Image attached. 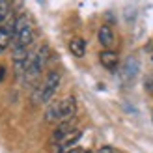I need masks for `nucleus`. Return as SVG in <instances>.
Returning a JSON list of instances; mask_svg holds the SVG:
<instances>
[{
  "label": "nucleus",
  "instance_id": "1a4fd4ad",
  "mask_svg": "<svg viewBox=\"0 0 153 153\" xmlns=\"http://www.w3.org/2000/svg\"><path fill=\"white\" fill-rule=\"evenodd\" d=\"M45 121L47 123H60V101H54L45 110Z\"/></svg>",
  "mask_w": 153,
  "mask_h": 153
},
{
  "label": "nucleus",
  "instance_id": "6e6552de",
  "mask_svg": "<svg viewBox=\"0 0 153 153\" xmlns=\"http://www.w3.org/2000/svg\"><path fill=\"white\" fill-rule=\"evenodd\" d=\"M69 51H71L73 56L82 58L84 54H86V41H84L82 37H73V39L69 41Z\"/></svg>",
  "mask_w": 153,
  "mask_h": 153
},
{
  "label": "nucleus",
  "instance_id": "9d476101",
  "mask_svg": "<svg viewBox=\"0 0 153 153\" xmlns=\"http://www.w3.org/2000/svg\"><path fill=\"white\" fill-rule=\"evenodd\" d=\"M80 136H82V133H80V131H73V133H71L69 136H67L65 140H62V142H60V144H62V146H60V153H65V151H69V148H71V146H75V144H76V140H79Z\"/></svg>",
  "mask_w": 153,
  "mask_h": 153
},
{
  "label": "nucleus",
  "instance_id": "f03ea898",
  "mask_svg": "<svg viewBox=\"0 0 153 153\" xmlns=\"http://www.w3.org/2000/svg\"><path fill=\"white\" fill-rule=\"evenodd\" d=\"M60 73L56 69H52L47 73V76H45L43 84H39L34 94H32V103L34 105H41V103H51V99L54 97V94L58 91V86H60Z\"/></svg>",
  "mask_w": 153,
  "mask_h": 153
},
{
  "label": "nucleus",
  "instance_id": "9b49d317",
  "mask_svg": "<svg viewBox=\"0 0 153 153\" xmlns=\"http://www.w3.org/2000/svg\"><path fill=\"white\" fill-rule=\"evenodd\" d=\"M13 11H11V4L6 2V0H0V26L6 22V19L10 17Z\"/></svg>",
  "mask_w": 153,
  "mask_h": 153
},
{
  "label": "nucleus",
  "instance_id": "7ed1b4c3",
  "mask_svg": "<svg viewBox=\"0 0 153 153\" xmlns=\"http://www.w3.org/2000/svg\"><path fill=\"white\" fill-rule=\"evenodd\" d=\"M13 26H15V15L11 13L6 19V22L0 26V52H4L7 47L11 45L13 39Z\"/></svg>",
  "mask_w": 153,
  "mask_h": 153
},
{
  "label": "nucleus",
  "instance_id": "423d86ee",
  "mask_svg": "<svg viewBox=\"0 0 153 153\" xmlns=\"http://www.w3.org/2000/svg\"><path fill=\"white\" fill-rule=\"evenodd\" d=\"M73 127H75V120H71V121H62V123L56 127V131L52 133V142H62V140H65L67 136L75 131Z\"/></svg>",
  "mask_w": 153,
  "mask_h": 153
},
{
  "label": "nucleus",
  "instance_id": "ddd939ff",
  "mask_svg": "<svg viewBox=\"0 0 153 153\" xmlns=\"http://www.w3.org/2000/svg\"><path fill=\"white\" fill-rule=\"evenodd\" d=\"M146 90L148 91H153V75H149L146 79Z\"/></svg>",
  "mask_w": 153,
  "mask_h": 153
},
{
  "label": "nucleus",
  "instance_id": "f257e3e1",
  "mask_svg": "<svg viewBox=\"0 0 153 153\" xmlns=\"http://www.w3.org/2000/svg\"><path fill=\"white\" fill-rule=\"evenodd\" d=\"M34 25L28 15H19L15 17V26H13V39L11 47L13 49H28L34 41Z\"/></svg>",
  "mask_w": 153,
  "mask_h": 153
},
{
  "label": "nucleus",
  "instance_id": "4468645a",
  "mask_svg": "<svg viewBox=\"0 0 153 153\" xmlns=\"http://www.w3.org/2000/svg\"><path fill=\"white\" fill-rule=\"evenodd\" d=\"M65 153H90L88 149H82V148H75V149H69V151H65Z\"/></svg>",
  "mask_w": 153,
  "mask_h": 153
},
{
  "label": "nucleus",
  "instance_id": "0eeeda50",
  "mask_svg": "<svg viewBox=\"0 0 153 153\" xmlns=\"http://www.w3.org/2000/svg\"><path fill=\"white\" fill-rule=\"evenodd\" d=\"M97 37H99V43L105 47V51H110L112 43H114V32H112V28L108 25H103L101 28H99Z\"/></svg>",
  "mask_w": 153,
  "mask_h": 153
},
{
  "label": "nucleus",
  "instance_id": "2eb2a0df",
  "mask_svg": "<svg viewBox=\"0 0 153 153\" xmlns=\"http://www.w3.org/2000/svg\"><path fill=\"white\" fill-rule=\"evenodd\" d=\"M2 75H4V67H0V79H2Z\"/></svg>",
  "mask_w": 153,
  "mask_h": 153
},
{
  "label": "nucleus",
  "instance_id": "39448f33",
  "mask_svg": "<svg viewBox=\"0 0 153 153\" xmlns=\"http://www.w3.org/2000/svg\"><path fill=\"white\" fill-rule=\"evenodd\" d=\"M99 62H101V65L105 69L114 71L118 67V64H120V56H118V52H114V51H101Z\"/></svg>",
  "mask_w": 153,
  "mask_h": 153
},
{
  "label": "nucleus",
  "instance_id": "20e7f679",
  "mask_svg": "<svg viewBox=\"0 0 153 153\" xmlns=\"http://www.w3.org/2000/svg\"><path fill=\"white\" fill-rule=\"evenodd\" d=\"M76 114V99L75 97H65L60 101V123L62 121H71L75 120Z\"/></svg>",
  "mask_w": 153,
  "mask_h": 153
},
{
  "label": "nucleus",
  "instance_id": "f8f14e48",
  "mask_svg": "<svg viewBox=\"0 0 153 153\" xmlns=\"http://www.w3.org/2000/svg\"><path fill=\"white\" fill-rule=\"evenodd\" d=\"M95 153H118V149L112 148V146H103L101 149H97Z\"/></svg>",
  "mask_w": 153,
  "mask_h": 153
}]
</instances>
